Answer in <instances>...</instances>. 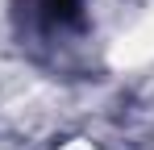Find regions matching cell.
I'll return each mask as SVG.
<instances>
[{
  "instance_id": "1",
  "label": "cell",
  "mask_w": 154,
  "mask_h": 150,
  "mask_svg": "<svg viewBox=\"0 0 154 150\" xmlns=\"http://www.w3.org/2000/svg\"><path fill=\"white\" fill-rule=\"evenodd\" d=\"M83 4L88 0H29V21L42 33H75L88 21Z\"/></svg>"
}]
</instances>
